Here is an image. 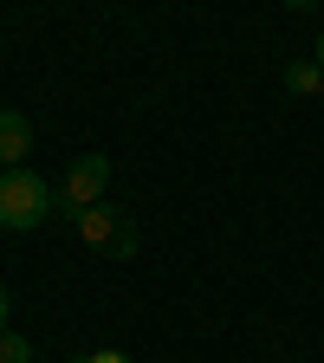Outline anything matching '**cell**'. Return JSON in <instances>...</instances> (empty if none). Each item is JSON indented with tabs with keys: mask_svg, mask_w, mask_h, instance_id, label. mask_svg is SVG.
Segmentation results:
<instances>
[{
	"mask_svg": "<svg viewBox=\"0 0 324 363\" xmlns=\"http://www.w3.org/2000/svg\"><path fill=\"white\" fill-rule=\"evenodd\" d=\"M33 156V123L20 111H0V169H26Z\"/></svg>",
	"mask_w": 324,
	"mask_h": 363,
	"instance_id": "obj_4",
	"label": "cell"
},
{
	"mask_svg": "<svg viewBox=\"0 0 324 363\" xmlns=\"http://www.w3.org/2000/svg\"><path fill=\"white\" fill-rule=\"evenodd\" d=\"M52 201H59V189L39 182L33 169H7L0 175V227H7V234H33V227L52 214Z\"/></svg>",
	"mask_w": 324,
	"mask_h": 363,
	"instance_id": "obj_1",
	"label": "cell"
},
{
	"mask_svg": "<svg viewBox=\"0 0 324 363\" xmlns=\"http://www.w3.org/2000/svg\"><path fill=\"white\" fill-rule=\"evenodd\" d=\"M7 311H13V292L0 286V331H7Z\"/></svg>",
	"mask_w": 324,
	"mask_h": 363,
	"instance_id": "obj_8",
	"label": "cell"
},
{
	"mask_svg": "<svg viewBox=\"0 0 324 363\" xmlns=\"http://www.w3.org/2000/svg\"><path fill=\"white\" fill-rule=\"evenodd\" d=\"M104 189H111V156L84 150V156L65 169V182H59V208L84 214V208H98V201H104Z\"/></svg>",
	"mask_w": 324,
	"mask_h": 363,
	"instance_id": "obj_2",
	"label": "cell"
},
{
	"mask_svg": "<svg viewBox=\"0 0 324 363\" xmlns=\"http://www.w3.org/2000/svg\"><path fill=\"white\" fill-rule=\"evenodd\" d=\"M0 363H33V344L20 331H0Z\"/></svg>",
	"mask_w": 324,
	"mask_h": 363,
	"instance_id": "obj_6",
	"label": "cell"
},
{
	"mask_svg": "<svg viewBox=\"0 0 324 363\" xmlns=\"http://www.w3.org/2000/svg\"><path fill=\"white\" fill-rule=\"evenodd\" d=\"M72 220H78V240H84V247H111L117 259H123V253H136V227H123V214H117V208H104V201H98V208H84V214H72Z\"/></svg>",
	"mask_w": 324,
	"mask_h": 363,
	"instance_id": "obj_3",
	"label": "cell"
},
{
	"mask_svg": "<svg viewBox=\"0 0 324 363\" xmlns=\"http://www.w3.org/2000/svg\"><path fill=\"white\" fill-rule=\"evenodd\" d=\"M311 59H318V72H324V39H318V52H311Z\"/></svg>",
	"mask_w": 324,
	"mask_h": 363,
	"instance_id": "obj_9",
	"label": "cell"
},
{
	"mask_svg": "<svg viewBox=\"0 0 324 363\" xmlns=\"http://www.w3.org/2000/svg\"><path fill=\"white\" fill-rule=\"evenodd\" d=\"M78 363H136V357H123V350H91V357H78Z\"/></svg>",
	"mask_w": 324,
	"mask_h": 363,
	"instance_id": "obj_7",
	"label": "cell"
},
{
	"mask_svg": "<svg viewBox=\"0 0 324 363\" xmlns=\"http://www.w3.org/2000/svg\"><path fill=\"white\" fill-rule=\"evenodd\" d=\"M286 91H298V98L324 91V72H318V59H298V65H286Z\"/></svg>",
	"mask_w": 324,
	"mask_h": 363,
	"instance_id": "obj_5",
	"label": "cell"
}]
</instances>
